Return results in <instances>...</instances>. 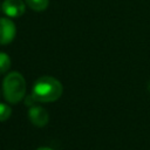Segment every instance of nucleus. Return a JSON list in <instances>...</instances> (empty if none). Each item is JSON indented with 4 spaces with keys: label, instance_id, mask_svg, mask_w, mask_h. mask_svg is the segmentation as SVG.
Listing matches in <instances>:
<instances>
[{
    "label": "nucleus",
    "instance_id": "1",
    "mask_svg": "<svg viewBox=\"0 0 150 150\" xmlns=\"http://www.w3.org/2000/svg\"><path fill=\"white\" fill-rule=\"evenodd\" d=\"M63 88L59 80L52 76L39 77L32 88V95L38 102L48 103L59 100L62 95Z\"/></svg>",
    "mask_w": 150,
    "mask_h": 150
},
{
    "label": "nucleus",
    "instance_id": "2",
    "mask_svg": "<svg viewBox=\"0 0 150 150\" xmlns=\"http://www.w3.org/2000/svg\"><path fill=\"white\" fill-rule=\"evenodd\" d=\"M2 93L8 103L16 104L25 98L26 81L19 71H12L2 81Z\"/></svg>",
    "mask_w": 150,
    "mask_h": 150
},
{
    "label": "nucleus",
    "instance_id": "3",
    "mask_svg": "<svg viewBox=\"0 0 150 150\" xmlns=\"http://www.w3.org/2000/svg\"><path fill=\"white\" fill-rule=\"evenodd\" d=\"M16 34L14 22L8 18H0V45L11 43Z\"/></svg>",
    "mask_w": 150,
    "mask_h": 150
},
{
    "label": "nucleus",
    "instance_id": "4",
    "mask_svg": "<svg viewBox=\"0 0 150 150\" xmlns=\"http://www.w3.org/2000/svg\"><path fill=\"white\" fill-rule=\"evenodd\" d=\"M1 9L8 18H19L25 13V4L22 0H5Z\"/></svg>",
    "mask_w": 150,
    "mask_h": 150
},
{
    "label": "nucleus",
    "instance_id": "5",
    "mask_svg": "<svg viewBox=\"0 0 150 150\" xmlns=\"http://www.w3.org/2000/svg\"><path fill=\"white\" fill-rule=\"evenodd\" d=\"M28 117H29V121L35 127H39V128L45 127L48 123V120H49L47 110L45 108L40 107V105H34V107L29 108Z\"/></svg>",
    "mask_w": 150,
    "mask_h": 150
},
{
    "label": "nucleus",
    "instance_id": "6",
    "mask_svg": "<svg viewBox=\"0 0 150 150\" xmlns=\"http://www.w3.org/2000/svg\"><path fill=\"white\" fill-rule=\"evenodd\" d=\"M25 1L35 12H42L47 9L49 5V0H25Z\"/></svg>",
    "mask_w": 150,
    "mask_h": 150
},
{
    "label": "nucleus",
    "instance_id": "7",
    "mask_svg": "<svg viewBox=\"0 0 150 150\" xmlns=\"http://www.w3.org/2000/svg\"><path fill=\"white\" fill-rule=\"evenodd\" d=\"M11 68V59L6 53L0 52V75Z\"/></svg>",
    "mask_w": 150,
    "mask_h": 150
},
{
    "label": "nucleus",
    "instance_id": "8",
    "mask_svg": "<svg viewBox=\"0 0 150 150\" xmlns=\"http://www.w3.org/2000/svg\"><path fill=\"white\" fill-rule=\"evenodd\" d=\"M12 115V109L6 103H0V122L7 121Z\"/></svg>",
    "mask_w": 150,
    "mask_h": 150
},
{
    "label": "nucleus",
    "instance_id": "9",
    "mask_svg": "<svg viewBox=\"0 0 150 150\" xmlns=\"http://www.w3.org/2000/svg\"><path fill=\"white\" fill-rule=\"evenodd\" d=\"M38 101L33 97V95H29V96H25V103L29 107V108H32V107H34L35 105V103H36Z\"/></svg>",
    "mask_w": 150,
    "mask_h": 150
},
{
    "label": "nucleus",
    "instance_id": "10",
    "mask_svg": "<svg viewBox=\"0 0 150 150\" xmlns=\"http://www.w3.org/2000/svg\"><path fill=\"white\" fill-rule=\"evenodd\" d=\"M36 150H53L52 148H48V146H41V148H38Z\"/></svg>",
    "mask_w": 150,
    "mask_h": 150
},
{
    "label": "nucleus",
    "instance_id": "11",
    "mask_svg": "<svg viewBox=\"0 0 150 150\" xmlns=\"http://www.w3.org/2000/svg\"><path fill=\"white\" fill-rule=\"evenodd\" d=\"M148 89H149V91H150V82L148 83Z\"/></svg>",
    "mask_w": 150,
    "mask_h": 150
}]
</instances>
